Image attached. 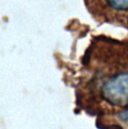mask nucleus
<instances>
[{"label": "nucleus", "mask_w": 128, "mask_h": 129, "mask_svg": "<svg viewBox=\"0 0 128 129\" xmlns=\"http://www.w3.org/2000/svg\"><path fill=\"white\" fill-rule=\"evenodd\" d=\"M103 99L114 106L128 104V72L119 73L108 79L101 87Z\"/></svg>", "instance_id": "f257e3e1"}, {"label": "nucleus", "mask_w": 128, "mask_h": 129, "mask_svg": "<svg viewBox=\"0 0 128 129\" xmlns=\"http://www.w3.org/2000/svg\"><path fill=\"white\" fill-rule=\"evenodd\" d=\"M105 3L116 12H128V0H105Z\"/></svg>", "instance_id": "f03ea898"}, {"label": "nucleus", "mask_w": 128, "mask_h": 129, "mask_svg": "<svg viewBox=\"0 0 128 129\" xmlns=\"http://www.w3.org/2000/svg\"><path fill=\"white\" fill-rule=\"evenodd\" d=\"M118 118L122 122H128V108L125 109V110H123V111H121L118 114Z\"/></svg>", "instance_id": "7ed1b4c3"}]
</instances>
